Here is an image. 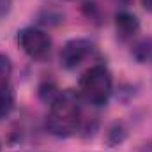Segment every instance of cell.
Here are the masks:
<instances>
[{"label": "cell", "mask_w": 152, "mask_h": 152, "mask_svg": "<svg viewBox=\"0 0 152 152\" xmlns=\"http://www.w3.org/2000/svg\"><path fill=\"white\" fill-rule=\"evenodd\" d=\"M94 51H96V46H94L92 41L83 39V37L71 39L60 50V64H62V67H66L69 71L71 69H76L88 57H92Z\"/></svg>", "instance_id": "277c9868"}, {"label": "cell", "mask_w": 152, "mask_h": 152, "mask_svg": "<svg viewBox=\"0 0 152 152\" xmlns=\"http://www.w3.org/2000/svg\"><path fill=\"white\" fill-rule=\"evenodd\" d=\"M81 126V97L75 90H62L50 104L46 129L57 138L73 136Z\"/></svg>", "instance_id": "6da1fadb"}, {"label": "cell", "mask_w": 152, "mask_h": 152, "mask_svg": "<svg viewBox=\"0 0 152 152\" xmlns=\"http://www.w3.org/2000/svg\"><path fill=\"white\" fill-rule=\"evenodd\" d=\"M12 76V62L5 53H0V85H9Z\"/></svg>", "instance_id": "9c48e42d"}, {"label": "cell", "mask_w": 152, "mask_h": 152, "mask_svg": "<svg viewBox=\"0 0 152 152\" xmlns=\"http://www.w3.org/2000/svg\"><path fill=\"white\" fill-rule=\"evenodd\" d=\"M115 34L120 42H129L136 37L140 32V21L138 18L129 11H118L115 14Z\"/></svg>", "instance_id": "5b68a950"}, {"label": "cell", "mask_w": 152, "mask_h": 152, "mask_svg": "<svg viewBox=\"0 0 152 152\" xmlns=\"http://www.w3.org/2000/svg\"><path fill=\"white\" fill-rule=\"evenodd\" d=\"M18 44L30 58H44L51 50L50 36L37 27H25L18 32Z\"/></svg>", "instance_id": "3957f363"}, {"label": "cell", "mask_w": 152, "mask_h": 152, "mask_svg": "<svg viewBox=\"0 0 152 152\" xmlns=\"http://www.w3.org/2000/svg\"><path fill=\"white\" fill-rule=\"evenodd\" d=\"M115 2H118V4H127V2H131V0H115Z\"/></svg>", "instance_id": "8fae6325"}, {"label": "cell", "mask_w": 152, "mask_h": 152, "mask_svg": "<svg viewBox=\"0 0 152 152\" xmlns=\"http://www.w3.org/2000/svg\"><path fill=\"white\" fill-rule=\"evenodd\" d=\"M131 55L138 64H152V37L140 39L138 42H134Z\"/></svg>", "instance_id": "8992f818"}, {"label": "cell", "mask_w": 152, "mask_h": 152, "mask_svg": "<svg viewBox=\"0 0 152 152\" xmlns=\"http://www.w3.org/2000/svg\"><path fill=\"white\" fill-rule=\"evenodd\" d=\"M60 92H62V90H58V87H57L53 81H44V83L39 87V96H41V99H42L44 103H48V104H51V103L58 97Z\"/></svg>", "instance_id": "ba28073f"}, {"label": "cell", "mask_w": 152, "mask_h": 152, "mask_svg": "<svg viewBox=\"0 0 152 152\" xmlns=\"http://www.w3.org/2000/svg\"><path fill=\"white\" fill-rule=\"evenodd\" d=\"M0 152H2V145H0Z\"/></svg>", "instance_id": "7c38bea8"}, {"label": "cell", "mask_w": 152, "mask_h": 152, "mask_svg": "<svg viewBox=\"0 0 152 152\" xmlns=\"http://www.w3.org/2000/svg\"><path fill=\"white\" fill-rule=\"evenodd\" d=\"M143 5H145V9L152 11V0H143Z\"/></svg>", "instance_id": "30bf717a"}, {"label": "cell", "mask_w": 152, "mask_h": 152, "mask_svg": "<svg viewBox=\"0 0 152 152\" xmlns=\"http://www.w3.org/2000/svg\"><path fill=\"white\" fill-rule=\"evenodd\" d=\"M14 108V92L11 85H0V120L5 118Z\"/></svg>", "instance_id": "52a82bcc"}, {"label": "cell", "mask_w": 152, "mask_h": 152, "mask_svg": "<svg viewBox=\"0 0 152 152\" xmlns=\"http://www.w3.org/2000/svg\"><path fill=\"white\" fill-rule=\"evenodd\" d=\"M113 92V78L106 66L96 64L80 78V97L90 106H104Z\"/></svg>", "instance_id": "7a4b0ae2"}]
</instances>
